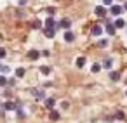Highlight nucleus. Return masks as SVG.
Here are the masks:
<instances>
[{
    "label": "nucleus",
    "instance_id": "obj_1",
    "mask_svg": "<svg viewBox=\"0 0 127 123\" xmlns=\"http://www.w3.org/2000/svg\"><path fill=\"white\" fill-rule=\"evenodd\" d=\"M45 28H54V30L58 31V28H61V26H59V23L54 21V18H47V19H45Z\"/></svg>",
    "mask_w": 127,
    "mask_h": 123
},
{
    "label": "nucleus",
    "instance_id": "obj_5",
    "mask_svg": "<svg viewBox=\"0 0 127 123\" xmlns=\"http://www.w3.org/2000/svg\"><path fill=\"white\" fill-rule=\"evenodd\" d=\"M30 92H32L37 99H44V97H45V92H44V90H40V88H32Z\"/></svg>",
    "mask_w": 127,
    "mask_h": 123
},
{
    "label": "nucleus",
    "instance_id": "obj_24",
    "mask_svg": "<svg viewBox=\"0 0 127 123\" xmlns=\"http://www.w3.org/2000/svg\"><path fill=\"white\" fill-rule=\"evenodd\" d=\"M0 68H2V73H9V66H5V64H2V66H0Z\"/></svg>",
    "mask_w": 127,
    "mask_h": 123
},
{
    "label": "nucleus",
    "instance_id": "obj_16",
    "mask_svg": "<svg viewBox=\"0 0 127 123\" xmlns=\"http://www.w3.org/2000/svg\"><path fill=\"white\" fill-rule=\"evenodd\" d=\"M103 69V64H99V62H94L92 64V68H91V71L92 73H97V71H101Z\"/></svg>",
    "mask_w": 127,
    "mask_h": 123
},
{
    "label": "nucleus",
    "instance_id": "obj_21",
    "mask_svg": "<svg viewBox=\"0 0 127 123\" xmlns=\"http://www.w3.org/2000/svg\"><path fill=\"white\" fill-rule=\"evenodd\" d=\"M40 73H42V75H51V68H49V66H42V68H40Z\"/></svg>",
    "mask_w": 127,
    "mask_h": 123
},
{
    "label": "nucleus",
    "instance_id": "obj_3",
    "mask_svg": "<svg viewBox=\"0 0 127 123\" xmlns=\"http://www.w3.org/2000/svg\"><path fill=\"white\" fill-rule=\"evenodd\" d=\"M59 26L70 31V26H71V19H70V18H64V19H61V21H59Z\"/></svg>",
    "mask_w": 127,
    "mask_h": 123
},
{
    "label": "nucleus",
    "instance_id": "obj_11",
    "mask_svg": "<svg viewBox=\"0 0 127 123\" xmlns=\"http://www.w3.org/2000/svg\"><path fill=\"white\" fill-rule=\"evenodd\" d=\"M73 40H75V35H73L71 31H66V33H64V42H68V43H71Z\"/></svg>",
    "mask_w": 127,
    "mask_h": 123
},
{
    "label": "nucleus",
    "instance_id": "obj_30",
    "mask_svg": "<svg viewBox=\"0 0 127 123\" xmlns=\"http://www.w3.org/2000/svg\"><path fill=\"white\" fill-rule=\"evenodd\" d=\"M122 7H124V11H127V2H125V4H124Z\"/></svg>",
    "mask_w": 127,
    "mask_h": 123
},
{
    "label": "nucleus",
    "instance_id": "obj_2",
    "mask_svg": "<svg viewBox=\"0 0 127 123\" xmlns=\"http://www.w3.org/2000/svg\"><path fill=\"white\" fill-rule=\"evenodd\" d=\"M94 14H96L97 18H104V16H106V9H104L103 5H97V7L94 9Z\"/></svg>",
    "mask_w": 127,
    "mask_h": 123
},
{
    "label": "nucleus",
    "instance_id": "obj_13",
    "mask_svg": "<svg viewBox=\"0 0 127 123\" xmlns=\"http://www.w3.org/2000/svg\"><path fill=\"white\" fill-rule=\"evenodd\" d=\"M110 80L111 82H118L120 80V73L118 71H110Z\"/></svg>",
    "mask_w": 127,
    "mask_h": 123
},
{
    "label": "nucleus",
    "instance_id": "obj_28",
    "mask_svg": "<svg viewBox=\"0 0 127 123\" xmlns=\"http://www.w3.org/2000/svg\"><path fill=\"white\" fill-rule=\"evenodd\" d=\"M26 2H28V0H18V4H19V5H26Z\"/></svg>",
    "mask_w": 127,
    "mask_h": 123
},
{
    "label": "nucleus",
    "instance_id": "obj_15",
    "mask_svg": "<svg viewBox=\"0 0 127 123\" xmlns=\"http://www.w3.org/2000/svg\"><path fill=\"white\" fill-rule=\"evenodd\" d=\"M104 30H106V33H108V35H111V37H113V35H115V30H117V28H115V24H108V26H106Z\"/></svg>",
    "mask_w": 127,
    "mask_h": 123
},
{
    "label": "nucleus",
    "instance_id": "obj_23",
    "mask_svg": "<svg viewBox=\"0 0 127 123\" xmlns=\"http://www.w3.org/2000/svg\"><path fill=\"white\" fill-rule=\"evenodd\" d=\"M47 12H49V18H52V16H54V12H56V9H54V7H49V9H47Z\"/></svg>",
    "mask_w": 127,
    "mask_h": 123
},
{
    "label": "nucleus",
    "instance_id": "obj_31",
    "mask_svg": "<svg viewBox=\"0 0 127 123\" xmlns=\"http://www.w3.org/2000/svg\"><path fill=\"white\" fill-rule=\"evenodd\" d=\"M125 95H127V92H125Z\"/></svg>",
    "mask_w": 127,
    "mask_h": 123
},
{
    "label": "nucleus",
    "instance_id": "obj_4",
    "mask_svg": "<svg viewBox=\"0 0 127 123\" xmlns=\"http://www.w3.org/2000/svg\"><path fill=\"white\" fill-rule=\"evenodd\" d=\"M26 56H28V59H32V61H37V59L40 57V52L32 49V50H28V54H26Z\"/></svg>",
    "mask_w": 127,
    "mask_h": 123
},
{
    "label": "nucleus",
    "instance_id": "obj_29",
    "mask_svg": "<svg viewBox=\"0 0 127 123\" xmlns=\"http://www.w3.org/2000/svg\"><path fill=\"white\" fill-rule=\"evenodd\" d=\"M42 56H45V57H49V56H51V52H49V50H44V52H42Z\"/></svg>",
    "mask_w": 127,
    "mask_h": 123
},
{
    "label": "nucleus",
    "instance_id": "obj_20",
    "mask_svg": "<svg viewBox=\"0 0 127 123\" xmlns=\"http://www.w3.org/2000/svg\"><path fill=\"white\" fill-rule=\"evenodd\" d=\"M49 116H51V120H52V121H58V120H59V111H51V114H49Z\"/></svg>",
    "mask_w": 127,
    "mask_h": 123
},
{
    "label": "nucleus",
    "instance_id": "obj_18",
    "mask_svg": "<svg viewBox=\"0 0 127 123\" xmlns=\"http://www.w3.org/2000/svg\"><path fill=\"white\" fill-rule=\"evenodd\" d=\"M97 47H101V49L108 47V40H106V38H99V40H97Z\"/></svg>",
    "mask_w": 127,
    "mask_h": 123
},
{
    "label": "nucleus",
    "instance_id": "obj_26",
    "mask_svg": "<svg viewBox=\"0 0 127 123\" xmlns=\"http://www.w3.org/2000/svg\"><path fill=\"white\" fill-rule=\"evenodd\" d=\"M103 4H104V5H111V7H113V0H103Z\"/></svg>",
    "mask_w": 127,
    "mask_h": 123
},
{
    "label": "nucleus",
    "instance_id": "obj_10",
    "mask_svg": "<svg viewBox=\"0 0 127 123\" xmlns=\"http://www.w3.org/2000/svg\"><path fill=\"white\" fill-rule=\"evenodd\" d=\"M111 66H113V61H111V57H106V59L103 61V68H106V69H110V71H111Z\"/></svg>",
    "mask_w": 127,
    "mask_h": 123
},
{
    "label": "nucleus",
    "instance_id": "obj_17",
    "mask_svg": "<svg viewBox=\"0 0 127 123\" xmlns=\"http://www.w3.org/2000/svg\"><path fill=\"white\" fill-rule=\"evenodd\" d=\"M54 104H56V99L54 97H49V99H45V106L51 109V107H54Z\"/></svg>",
    "mask_w": 127,
    "mask_h": 123
},
{
    "label": "nucleus",
    "instance_id": "obj_19",
    "mask_svg": "<svg viewBox=\"0 0 127 123\" xmlns=\"http://www.w3.org/2000/svg\"><path fill=\"white\" fill-rule=\"evenodd\" d=\"M25 73H26V69H25V68H18V69H16V76H18V78H23V76H25Z\"/></svg>",
    "mask_w": 127,
    "mask_h": 123
},
{
    "label": "nucleus",
    "instance_id": "obj_27",
    "mask_svg": "<svg viewBox=\"0 0 127 123\" xmlns=\"http://www.w3.org/2000/svg\"><path fill=\"white\" fill-rule=\"evenodd\" d=\"M33 28H35V30L40 28V21H33Z\"/></svg>",
    "mask_w": 127,
    "mask_h": 123
},
{
    "label": "nucleus",
    "instance_id": "obj_25",
    "mask_svg": "<svg viewBox=\"0 0 127 123\" xmlns=\"http://www.w3.org/2000/svg\"><path fill=\"white\" fill-rule=\"evenodd\" d=\"M5 56H7V52H5V49L2 47V49H0V57H2V59H4Z\"/></svg>",
    "mask_w": 127,
    "mask_h": 123
},
{
    "label": "nucleus",
    "instance_id": "obj_22",
    "mask_svg": "<svg viewBox=\"0 0 127 123\" xmlns=\"http://www.w3.org/2000/svg\"><path fill=\"white\" fill-rule=\"evenodd\" d=\"M7 82H9V80H7L5 76H0V87H7Z\"/></svg>",
    "mask_w": 127,
    "mask_h": 123
},
{
    "label": "nucleus",
    "instance_id": "obj_9",
    "mask_svg": "<svg viewBox=\"0 0 127 123\" xmlns=\"http://www.w3.org/2000/svg\"><path fill=\"white\" fill-rule=\"evenodd\" d=\"M44 35H45L47 38H52V37H56V30H54V28H45V30H44Z\"/></svg>",
    "mask_w": 127,
    "mask_h": 123
},
{
    "label": "nucleus",
    "instance_id": "obj_6",
    "mask_svg": "<svg viewBox=\"0 0 127 123\" xmlns=\"http://www.w3.org/2000/svg\"><path fill=\"white\" fill-rule=\"evenodd\" d=\"M122 11H124V7H122V5H113V7L110 9V12H111L113 16H120V14H122Z\"/></svg>",
    "mask_w": 127,
    "mask_h": 123
},
{
    "label": "nucleus",
    "instance_id": "obj_14",
    "mask_svg": "<svg viewBox=\"0 0 127 123\" xmlns=\"http://www.w3.org/2000/svg\"><path fill=\"white\" fill-rule=\"evenodd\" d=\"M113 24H115V28H125V26H127V24H125V21H124L122 18H118Z\"/></svg>",
    "mask_w": 127,
    "mask_h": 123
},
{
    "label": "nucleus",
    "instance_id": "obj_7",
    "mask_svg": "<svg viewBox=\"0 0 127 123\" xmlns=\"http://www.w3.org/2000/svg\"><path fill=\"white\" fill-rule=\"evenodd\" d=\"M5 111H12V109H18V106L12 102V101H7V102H4V106H2Z\"/></svg>",
    "mask_w": 127,
    "mask_h": 123
},
{
    "label": "nucleus",
    "instance_id": "obj_8",
    "mask_svg": "<svg viewBox=\"0 0 127 123\" xmlns=\"http://www.w3.org/2000/svg\"><path fill=\"white\" fill-rule=\"evenodd\" d=\"M91 33H92L94 37H99V35L103 33V28H101L99 24H94V26H92V30H91Z\"/></svg>",
    "mask_w": 127,
    "mask_h": 123
},
{
    "label": "nucleus",
    "instance_id": "obj_12",
    "mask_svg": "<svg viewBox=\"0 0 127 123\" xmlns=\"http://www.w3.org/2000/svg\"><path fill=\"white\" fill-rule=\"evenodd\" d=\"M75 64H77V68H84V66H85V57H84V56H80V57H77V61H75Z\"/></svg>",
    "mask_w": 127,
    "mask_h": 123
}]
</instances>
